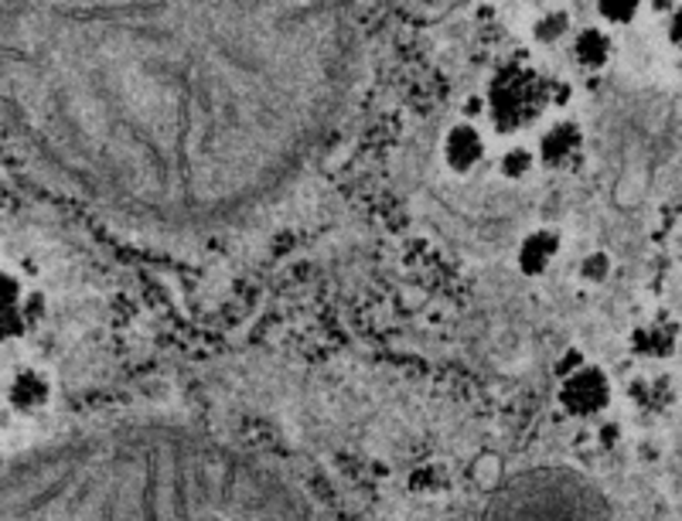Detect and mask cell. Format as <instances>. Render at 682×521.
Listing matches in <instances>:
<instances>
[{
	"label": "cell",
	"instance_id": "1",
	"mask_svg": "<svg viewBox=\"0 0 682 521\" xmlns=\"http://www.w3.org/2000/svg\"><path fill=\"white\" fill-rule=\"evenodd\" d=\"M144 521H317L266 463L167 426Z\"/></svg>",
	"mask_w": 682,
	"mask_h": 521
},
{
	"label": "cell",
	"instance_id": "2",
	"mask_svg": "<svg viewBox=\"0 0 682 521\" xmlns=\"http://www.w3.org/2000/svg\"><path fill=\"white\" fill-rule=\"evenodd\" d=\"M542 106H546V85L539 82L536 72L516 69L502 85L495 89V113L509 126L532 120L536 113H542Z\"/></svg>",
	"mask_w": 682,
	"mask_h": 521
},
{
	"label": "cell",
	"instance_id": "3",
	"mask_svg": "<svg viewBox=\"0 0 682 521\" xmlns=\"http://www.w3.org/2000/svg\"><path fill=\"white\" fill-rule=\"evenodd\" d=\"M31 327L28 320V297L21 290V279L11 273H0V345L18 341Z\"/></svg>",
	"mask_w": 682,
	"mask_h": 521
},
{
	"label": "cell",
	"instance_id": "4",
	"mask_svg": "<svg viewBox=\"0 0 682 521\" xmlns=\"http://www.w3.org/2000/svg\"><path fill=\"white\" fill-rule=\"evenodd\" d=\"M49 399H52V382L38 368H21L8 382V406L21 416H31L38 409H44L49 406Z\"/></svg>",
	"mask_w": 682,
	"mask_h": 521
},
{
	"label": "cell",
	"instance_id": "5",
	"mask_svg": "<svg viewBox=\"0 0 682 521\" xmlns=\"http://www.w3.org/2000/svg\"><path fill=\"white\" fill-rule=\"evenodd\" d=\"M567 399L577 412H598L608 402V382L598 368H580L567 382Z\"/></svg>",
	"mask_w": 682,
	"mask_h": 521
},
{
	"label": "cell",
	"instance_id": "6",
	"mask_svg": "<svg viewBox=\"0 0 682 521\" xmlns=\"http://www.w3.org/2000/svg\"><path fill=\"white\" fill-rule=\"evenodd\" d=\"M478 157H481V136H478V130L468 126V123L454 126L447 133V144H444V161L458 174H465V171H471L478 164Z\"/></svg>",
	"mask_w": 682,
	"mask_h": 521
},
{
	"label": "cell",
	"instance_id": "7",
	"mask_svg": "<svg viewBox=\"0 0 682 521\" xmlns=\"http://www.w3.org/2000/svg\"><path fill=\"white\" fill-rule=\"evenodd\" d=\"M577 154H580V133L570 123L557 126L550 136H546V144H542V157L550 161V164H567Z\"/></svg>",
	"mask_w": 682,
	"mask_h": 521
},
{
	"label": "cell",
	"instance_id": "8",
	"mask_svg": "<svg viewBox=\"0 0 682 521\" xmlns=\"http://www.w3.org/2000/svg\"><path fill=\"white\" fill-rule=\"evenodd\" d=\"M553 256H557V235L553 232H536L522 246V266L532 273L546 269V263H553Z\"/></svg>",
	"mask_w": 682,
	"mask_h": 521
},
{
	"label": "cell",
	"instance_id": "9",
	"mask_svg": "<svg viewBox=\"0 0 682 521\" xmlns=\"http://www.w3.org/2000/svg\"><path fill=\"white\" fill-rule=\"evenodd\" d=\"M642 355L649 358H669L675 351V327H662V324H652L645 330H639V338H634Z\"/></svg>",
	"mask_w": 682,
	"mask_h": 521
},
{
	"label": "cell",
	"instance_id": "10",
	"mask_svg": "<svg viewBox=\"0 0 682 521\" xmlns=\"http://www.w3.org/2000/svg\"><path fill=\"white\" fill-rule=\"evenodd\" d=\"M577 55H580V62H587V65H604L608 55H611L608 34H604V31H583L580 41H577Z\"/></svg>",
	"mask_w": 682,
	"mask_h": 521
},
{
	"label": "cell",
	"instance_id": "11",
	"mask_svg": "<svg viewBox=\"0 0 682 521\" xmlns=\"http://www.w3.org/2000/svg\"><path fill=\"white\" fill-rule=\"evenodd\" d=\"M598 14H601L611 28H624V24H631L634 18L642 14V4H634V0H628V4H601Z\"/></svg>",
	"mask_w": 682,
	"mask_h": 521
},
{
	"label": "cell",
	"instance_id": "12",
	"mask_svg": "<svg viewBox=\"0 0 682 521\" xmlns=\"http://www.w3.org/2000/svg\"><path fill=\"white\" fill-rule=\"evenodd\" d=\"M502 167H506V171H509L512 177H519V174H522V171L529 167V154H526L522 147H516V151H509V154L502 157Z\"/></svg>",
	"mask_w": 682,
	"mask_h": 521
},
{
	"label": "cell",
	"instance_id": "13",
	"mask_svg": "<svg viewBox=\"0 0 682 521\" xmlns=\"http://www.w3.org/2000/svg\"><path fill=\"white\" fill-rule=\"evenodd\" d=\"M669 38H672V44H675V49L682 52V8L672 14V28H669Z\"/></svg>",
	"mask_w": 682,
	"mask_h": 521
}]
</instances>
